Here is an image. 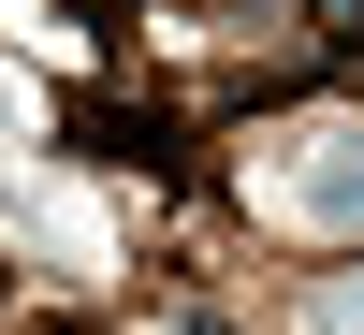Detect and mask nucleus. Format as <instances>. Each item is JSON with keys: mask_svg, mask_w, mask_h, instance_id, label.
Instances as JSON below:
<instances>
[{"mask_svg": "<svg viewBox=\"0 0 364 335\" xmlns=\"http://www.w3.org/2000/svg\"><path fill=\"white\" fill-rule=\"evenodd\" d=\"M306 335H364V277H336V292H321V307H306Z\"/></svg>", "mask_w": 364, "mask_h": 335, "instance_id": "f257e3e1", "label": "nucleus"}, {"mask_svg": "<svg viewBox=\"0 0 364 335\" xmlns=\"http://www.w3.org/2000/svg\"><path fill=\"white\" fill-rule=\"evenodd\" d=\"M321 204H336V219H364V161H336V175H321Z\"/></svg>", "mask_w": 364, "mask_h": 335, "instance_id": "f03ea898", "label": "nucleus"}]
</instances>
